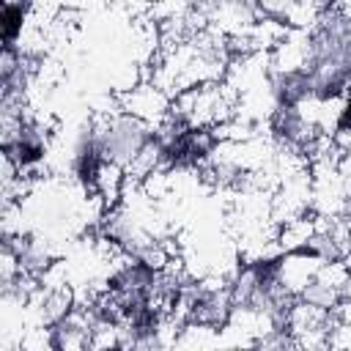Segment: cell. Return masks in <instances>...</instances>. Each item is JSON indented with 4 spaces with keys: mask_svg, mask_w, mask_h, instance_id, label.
Instances as JSON below:
<instances>
[{
    "mask_svg": "<svg viewBox=\"0 0 351 351\" xmlns=\"http://www.w3.org/2000/svg\"><path fill=\"white\" fill-rule=\"evenodd\" d=\"M19 27H22V5L5 3V5H3V36H5L8 44H11V38L16 36Z\"/></svg>",
    "mask_w": 351,
    "mask_h": 351,
    "instance_id": "1",
    "label": "cell"
}]
</instances>
